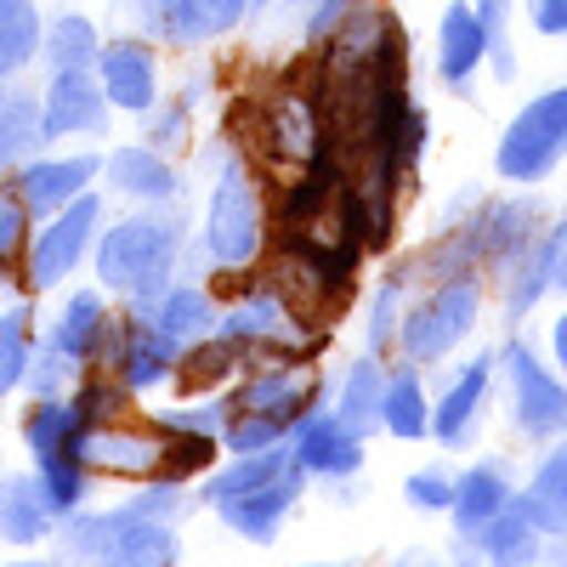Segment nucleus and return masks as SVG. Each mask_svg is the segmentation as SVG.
Wrapping results in <instances>:
<instances>
[{"instance_id":"nucleus-4","label":"nucleus","mask_w":567,"mask_h":567,"mask_svg":"<svg viewBox=\"0 0 567 567\" xmlns=\"http://www.w3.org/2000/svg\"><path fill=\"white\" fill-rule=\"evenodd\" d=\"M561 154H567V85L534 97L505 125L499 148H494V171L505 182H545Z\"/></svg>"},{"instance_id":"nucleus-30","label":"nucleus","mask_w":567,"mask_h":567,"mask_svg":"<svg viewBox=\"0 0 567 567\" xmlns=\"http://www.w3.org/2000/svg\"><path fill=\"white\" fill-rule=\"evenodd\" d=\"M381 398H386V369L374 363V358H358L347 369V386H341L336 414L352 425L358 437H369V432H381Z\"/></svg>"},{"instance_id":"nucleus-35","label":"nucleus","mask_w":567,"mask_h":567,"mask_svg":"<svg viewBox=\"0 0 567 567\" xmlns=\"http://www.w3.org/2000/svg\"><path fill=\"white\" fill-rule=\"evenodd\" d=\"M477 23L488 34V63L499 80H516V58H511V0H477Z\"/></svg>"},{"instance_id":"nucleus-26","label":"nucleus","mask_w":567,"mask_h":567,"mask_svg":"<svg viewBox=\"0 0 567 567\" xmlns=\"http://www.w3.org/2000/svg\"><path fill=\"white\" fill-rule=\"evenodd\" d=\"M477 556H488V561H534L539 556V528H534V516L523 511V505H505L499 516H488V523L465 539Z\"/></svg>"},{"instance_id":"nucleus-32","label":"nucleus","mask_w":567,"mask_h":567,"mask_svg":"<svg viewBox=\"0 0 567 567\" xmlns=\"http://www.w3.org/2000/svg\"><path fill=\"white\" fill-rule=\"evenodd\" d=\"M97 52H103L97 29H91V18H74V12H63L40 34V58L52 69H97Z\"/></svg>"},{"instance_id":"nucleus-3","label":"nucleus","mask_w":567,"mask_h":567,"mask_svg":"<svg viewBox=\"0 0 567 567\" xmlns=\"http://www.w3.org/2000/svg\"><path fill=\"white\" fill-rule=\"evenodd\" d=\"M477 312H483V284L471 278V272L443 278L437 290L403 318V329H398L403 358H409V363H437V358H449V352L471 336V329H477Z\"/></svg>"},{"instance_id":"nucleus-31","label":"nucleus","mask_w":567,"mask_h":567,"mask_svg":"<svg viewBox=\"0 0 567 567\" xmlns=\"http://www.w3.org/2000/svg\"><path fill=\"white\" fill-rule=\"evenodd\" d=\"M40 52V12L34 0H0V80H12Z\"/></svg>"},{"instance_id":"nucleus-24","label":"nucleus","mask_w":567,"mask_h":567,"mask_svg":"<svg viewBox=\"0 0 567 567\" xmlns=\"http://www.w3.org/2000/svg\"><path fill=\"white\" fill-rule=\"evenodd\" d=\"M381 432L414 443V437H432V403L420 392V363H403L386 374V398H381Z\"/></svg>"},{"instance_id":"nucleus-16","label":"nucleus","mask_w":567,"mask_h":567,"mask_svg":"<svg viewBox=\"0 0 567 567\" xmlns=\"http://www.w3.org/2000/svg\"><path fill=\"white\" fill-rule=\"evenodd\" d=\"M561 233H567V221L561 227H550V233H534V239L516 250V256H505V312L511 318H528L534 312V301L556 284V250H561Z\"/></svg>"},{"instance_id":"nucleus-28","label":"nucleus","mask_w":567,"mask_h":567,"mask_svg":"<svg viewBox=\"0 0 567 567\" xmlns=\"http://www.w3.org/2000/svg\"><path fill=\"white\" fill-rule=\"evenodd\" d=\"M52 341L74 358V363H91V358H103V341H109V312H103V301L91 296V290H80V296H69V307H63V318L52 323Z\"/></svg>"},{"instance_id":"nucleus-27","label":"nucleus","mask_w":567,"mask_h":567,"mask_svg":"<svg viewBox=\"0 0 567 567\" xmlns=\"http://www.w3.org/2000/svg\"><path fill=\"white\" fill-rule=\"evenodd\" d=\"M296 465H301L296 449H284V443H267V449H250V454H233V465H221L216 477H210L205 499L216 505V499H227V494H250V488L284 477V471H296Z\"/></svg>"},{"instance_id":"nucleus-13","label":"nucleus","mask_w":567,"mask_h":567,"mask_svg":"<svg viewBox=\"0 0 567 567\" xmlns=\"http://www.w3.org/2000/svg\"><path fill=\"white\" fill-rule=\"evenodd\" d=\"M488 386H494V358H471L460 374H454V386L443 392V403L432 409V437L443 449H465L471 432H477V414L488 403Z\"/></svg>"},{"instance_id":"nucleus-22","label":"nucleus","mask_w":567,"mask_h":567,"mask_svg":"<svg viewBox=\"0 0 567 567\" xmlns=\"http://www.w3.org/2000/svg\"><path fill=\"white\" fill-rule=\"evenodd\" d=\"M52 523H58V505H52L40 477H7L0 483V534H7V545H34V539L52 534Z\"/></svg>"},{"instance_id":"nucleus-23","label":"nucleus","mask_w":567,"mask_h":567,"mask_svg":"<svg viewBox=\"0 0 567 567\" xmlns=\"http://www.w3.org/2000/svg\"><path fill=\"white\" fill-rule=\"evenodd\" d=\"M40 142H45V120H40L34 91L18 80H0V171L34 159Z\"/></svg>"},{"instance_id":"nucleus-14","label":"nucleus","mask_w":567,"mask_h":567,"mask_svg":"<svg viewBox=\"0 0 567 567\" xmlns=\"http://www.w3.org/2000/svg\"><path fill=\"white\" fill-rule=\"evenodd\" d=\"M245 12H250V0H154L148 7L154 29L176 45H205L227 29H239Z\"/></svg>"},{"instance_id":"nucleus-1","label":"nucleus","mask_w":567,"mask_h":567,"mask_svg":"<svg viewBox=\"0 0 567 567\" xmlns=\"http://www.w3.org/2000/svg\"><path fill=\"white\" fill-rule=\"evenodd\" d=\"M176 250H182V216H125L114 221L103 239H97V272L109 290L120 296H136V301H154L165 284H171V267H176Z\"/></svg>"},{"instance_id":"nucleus-8","label":"nucleus","mask_w":567,"mask_h":567,"mask_svg":"<svg viewBox=\"0 0 567 567\" xmlns=\"http://www.w3.org/2000/svg\"><path fill=\"white\" fill-rule=\"evenodd\" d=\"M109 91L91 69H52V91L40 97L45 142L58 136H103L109 131Z\"/></svg>"},{"instance_id":"nucleus-18","label":"nucleus","mask_w":567,"mask_h":567,"mask_svg":"<svg viewBox=\"0 0 567 567\" xmlns=\"http://www.w3.org/2000/svg\"><path fill=\"white\" fill-rule=\"evenodd\" d=\"M216 336H227L233 347H245V352H272V347H301V336H296V323H290V312L278 307V296L272 290H256L250 301H239L221 323H216Z\"/></svg>"},{"instance_id":"nucleus-29","label":"nucleus","mask_w":567,"mask_h":567,"mask_svg":"<svg viewBox=\"0 0 567 567\" xmlns=\"http://www.w3.org/2000/svg\"><path fill=\"white\" fill-rule=\"evenodd\" d=\"M109 176L131 199H171L182 187V176L159 159V148H120V154H109Z\"/></svg>"},{"instance_id":"nucleus-36","label":"nucleus","mask_w":567,"mask_h":567,"mask_svg":"<svg viewBox=\"0 0 567 567\" xmlns=\"http://www.w3.org/2000/svg\"><path fill=\"white\" fill-rule=\"evenodd\" d=\"M69 374H80V363H74V358H69V352H63L52 336H45V341L34 347V358H29V386H34L40 398H52V392L69 381Z\"/></svg>"},{"instance_id":"nucleus-2","label":"nucleus","mask_w":567,"mask_h":567,"mask_svg":"<svg viewBox=\"0 0 567 567\" xmlns=\"http://www.w3.org/2000/svg\"><path fill=\"white\" fill-rule=\"evenodd\" d=\"M58 556L114 561V567H165V561L182 556V545H176L171 523H154V516H136L131 505H120V511H97V516L69 511Z\"/></svg>"},{"instance_id":"nucleus-20","label":"nucleus","mask_w":567,"mask_h":567,"mask_svg":"<svg viewBox=\"0 0 567 567\" xmlns=\"http://www.w3.org/2000/svg\"><path fill=\"white\" fill-rule=\"evenodd\" d=\"M511 499H516V494H511V477H505V465H499V460H477V465H471L465 477L454 483V505H449L454 528H460V545L477 534L488 516H499Z\"/></svg>"},{"instance_id":"nucleus-9","label":"nucleus","mask_w":567,"mask_h":567,"mask_svg":"<svg viewBox=\"0 0 567 567\" xmlns=\"http://www.w3.org/2000/svg\"><path fill=\"white\" fill-rule=\"evenodd\" d=\"M109 358H114V381H125V392H148L182 363V341H171L165 329H154L148 318L131 323H109Z\"/></svg>"},{"instance_id":"nucleus-42","label":"nucleus","mask_w":567,"mask_h":567,"mask_svg":"<svg viewBox=\"0 0 567 567\" xmlns=\"http://www.w3.org/2000/svg\"><path fill=\"white\" fill-rule=\"evenodd\" d=\"M556 290L567 296V233H561V250H556Z\"/></svg>"},{"instance_id":"nucleus-12","label":"nucleus","mask_w":567,"mask_h":567,"mask_svg":"<svg viewBox=\"0 0 567 567\" xmlns=\"http://www.w3.org/2000/svg\"><path fill=\"white\" fill-rule=\"evenodd\" d=\"M97 80L109 91V103L125 114H148L159 103V74H154V52L142 40H109L97 52Z\"/></svg>"},{"instance_id":"nucleus-6","label":"nucleus","mask_w":567,"mask_h":567,"mask_svg":"<svg viewBox=\"0 0 567 567\" xmlns=\"http://www.w3.org/2000/svg\"><path fill=\"white\" fill-rule=\"evenodd\" d=\"M505 381H511V414H516V432L550 443L567 437V386L534 358V347L511 341L505 347Z\"/></svg>"},{"instance_id":"nucleus-15","label":"nucleus","mask_w":567,"mask_h":567,"mask_svg":"<svg viewBox=\"0 0 567 567\" xmlns=\"http://www.w3.org/2000/svg\"><path fill=\"white\" fill-rule=\"evenodd\" d=\"M91 176H97V159L91 154H80V159H23L18 194H23L29 216H58L69 199L85 194Z\"/></svg>"},{"instance_id":"nucleus-17","label":"nucleus","mask_w":567,"mask_h":567,"mask_svg":"<svg viewBox=\"0 0 567 567\" xmlns=\"http://www.w3.org/2000/svg\"><path fill=\"white\" fill-rule=\"evenodd\" d=\"M483 58H488V34L477 23V7L454 0V7L443 12V23H437V74H443V85L465 91L471 74L483 69Z\"/></svg>"},{"instance_id":"nucleus-7","label":"nucleus","mask_w":567,"mask_h":567,"mask_svg":"<svg viewBox=\"0 0 567 567\" xmlns=\"http://www.w3.org/2000/svg\"><path fill=\"white\" fill-rule=\"evenodd\" d=\"M97 227H103V199H97V194L69 199V205L52 216V227L34 239V250H29V284H34V290H52V284H63V278L80 267V256L91 250Z\"/></svg>"},{"instance_id":"nucleus-41","label":"nucleus","mask_w":567,"mask_h":567,"mask_svg":"<svg viewBox=\"0 0 567 567\" xmlns=\"http://www.w3.org/2000/svg\"><path fill=\"white\" fill-rule=\"evenodd\" d=\"M550 352H556V363L567 369V312H561V318L550 323Z\"/></svg>"},{"instance_id":"nucleus-34","label":"nucleus","mask_w":567,"mask_h":567,"mask_svg":"<svg viewBox=\"0 0 567 567\" xmlns=\"http://www.w3.org/2000/svg\"><path fill=\"white\" fill-rule=\"evenodd\" d=\"M29 272V205L18 187H0V278Z\"/></svg>"},{"instance_id":"nucleus-33","label":"nucleus","mask_w":567,"mask_h":567,"mask_svg":"<svg viewBox=\"0 0 567 567\" xmlns=\"http://www.w3.org/2000/svg\"><path fill=\"white\" fill-rule=\"evenodd\" d=\"M29 358H34V323L23 307H12L0 318V398L29 381Z\"/></svg>"},{"instance_id":"nucleus-38","label":"nucleus","mask_w":567,"mask_h":567,"mask_svg":"<svg viewBox=\"0 0 567 567\" xmlns=\"http://www.w3.org/2000/svg\"><path fill=\"white\" fill-rule=\"evenodd\" d=\"M131 511H136V516H154V523H176V516L187 511V499H182V488H176V477H171V483H159V488H148V494H136Z\"/></svg>"},{"instance_id":"nucleus-21","label":"nucleus","mask_w":567,"mask_h":567,"mask_svg":"<svg viewBox=\"0 0 567 567\" xmlns=\"http://www.w3.org/2000/svg\"><path fill=\"white\" fill-rule=\"evenodd\" d=\"M142 318H148L154 329H165V336L182 341V347L205 341L216 329V307H210L205 290H194V284H165L154 301H142Z\"/></svg>"},{"instance_id":"nucleus-10","label":"nucleus","mask_w":567,"mask_h":567,"mask_svg":"<svg viewBox=\"0 0 567 567\" xmlns=\"http://www.w3.org/2000/svg\"><path fill=\"white\" fill-rule=\"evenodd\" d=\"M301 488H307V471L296 465V471H284V477H272V483H261V488H250V494L216 499V511H221V523H227L233 534H245L250 545H272L278 528H284V516L296 511Z\"/></svg>"},{"instance_id":"nucleus-40","label":"nucleus","mask_w":567,"mask_h":567,"mask_svg":"<svg viewBox=\"0 0 567 567\" xmlns=\"http://www.w3.org/2000/svg\"><path fill=\"white\" fill-rule=\"evenodd\" d=\"M528 18L539 34H567V0H528Z\"/></svg>"},{"instance_id":"nucleus-37","label":"nucleus","mask_w":567,"mask_h":567,"mask_svg":"<svg viewBox=\"0 0 567 567\" xmlns=\"http://www.w3.org/2000/svg\"><path fill=\"white\" fill-rule=\"evenodd\" d=\"M403 499L414 511H449L454 505V477L443 465H425V471H414V477L403 483Z\"/></svg>"},{"instance_id":"nucleus-39","label":"nucleus","mask_w":567,"mask_h":567,"mask_svg":"<svg viewBox=\"0 0 567 567\" xmlns=\"http://www.w3.org/2000/svg\"><path fill=\"white\" fill-rule=\"evenodd\" d=\"M398 290H403V284H398V278H386V284H381V296H374V318H369V347H381V341L392 336V307H398Z\"/></svg>"},{"instance_id":"nucleus-25","label":"nucleus","mask_w":567,"mask_h":567,"mask_svg":"<svg viewBox=\"0 0 567 567\" xmlns=\"http://www.w3.org/2000/svg\"><path fill=\"white\" fill-rule=\"evenodd\" d=\"M516 505L534 516L539 534L567 539V443H561L556 454H545V465L534 471V483L516 494Z\"/></svg>"},{"instance_id":"nucleus-11","label":"nucleus","mask_w":567,"mask_h":567,"mask_svg":"<svg viewBox=\"0 0 567 567\" xmlns=\"http://www.w3.org/2000/svg\"><path fill=\"white\" fill-rule=\"evenodd\" d=\"M296 460H301V471L307 477H352V471L363 465V437L352 432V425L341 420V414H301L296 420Z\"/></svg>"},{"instance_id":"nucleus-5","label":"nucleus","mask_w":567,"mask_h":567,"mask_svg":"<svg viewBox=\"0 0 567 567\" xmlns=\"http://www.w3.org/2000/svg\"><path fill=\"white\" fill-rule=\"evenodd\" d=\"M205 250L221 267H250L261 250V199L250 176L221 154V182L210 187V216H205Z\"/></svg>"},{"instance_id":"nucleus-19","label":"nucleus","mask_w":567,"mask_h":567,"mask_svg":"<svg viewBox=\"0 0 567 567\" xmlns=\"http://www.w3.org/2000/svg\"><path fill=\"white\" fill-rule=\"evenodd\" d=\"M307 403H312V381H307V374H296V369H267V374H256V381L233 398L227 409H233V414L278 420L284 432H296V420L307 414Z\"/></svg>"}]
</instances>
